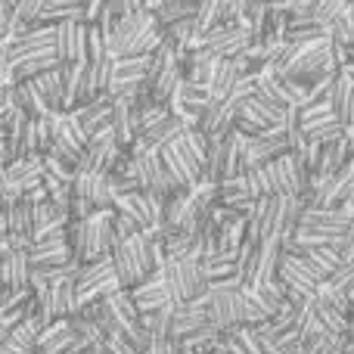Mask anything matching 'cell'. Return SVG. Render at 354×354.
Instances as JSON below:
<instances>
[{
  "label": "cell",
  "mask_w": 354,
  "mask_h": 354,
  "mask_svg": "<svg viewBox=\"0 0 354 354\" xmlns=\"http://www.w3.org/2000/svg\"><path fill=\"white\" fill-rule=\"evenodd\" d=\"M180 78H183V72H180V66H177V59L171 56V59L165 62V68L159 72V78H156V84H153V100L156 103H162V106H168V100H171V93L177 91V84H180Z\"/></svg>",
  "instance_id": "27"
},
{
  "label": "cell",
  "mask_w": 354,
  "mask_h": 354,
  "mask_svg": "<svg viewBox=\"0 0 354 354\" xmlns=\"http://www.w3.org/2000/svg\"><path fill=\"white\" fill-rule=\"evenodd\" d=\"M6 100H10L12 109L25 112L28 118L50 115L47 103L41 100V93L35 91V84H31V81H16V84H6Z\"/></svg>",
  "instance_id": "17"
},
{
  "label": "cell",
  "mask_w": 354,
  "mask_h": 354,
  "mask_svg": "<svg viewBox=\"0 0 354 354\" xmlns=\"http://www.w3.org/2000/svg\"><path fill=\"white\" fill-rule=\"evenodd\" d=\"M25 255H28L31 268H59V264L72 261V252H68L66 236H59V239H41V243H31L28 249H25Z\"/></svg>",
  "instance_id": "15"
},
{
  "label": "cell",
  "mask_w": 354,
  "mask_h": 354,
  "mask_svg": "<svg viewBox=\"0 0 354 354\" xmlns=\"http://www.w3.org/2000/svg\"><path fill=\"white\" fill-rule=\"evenodd\" d=\"M78 311L84 314V317L91 320V324L97 326L103 336H106V333H112V330H118V324H115V317H112V311H109V305H106V299L91 301V305H81Z\"/></svg>",
  "instance_id": "34"
},
{
  "label": "cell",
  "mask_w": 354,
  "mask_h": 354,
  "mask_svg": "<svg viewBox=\"0 0 354 354\" xmlns=\"http://www.w3.org/2000/svg\"><path fill=\"white\" fill-rule=\"evenodd\" d=\"M326 100H330V109L336 115V122L342 124H354V78L345 72H336L330 81V91H326Z\"/></svg>",
  "instance_id": "10"
},
{
  "label": "cell",
  "mask_w": 354,
  "mask_h": 354,
  "mask_svg": "<svg viewBox=\"0 0 354 354\" xmlns=\"http://www.w3.org/2000/svg\"><path fill=\"white\" fill-rule=\"evenodd\" d=\"M308 308L317 314V320L326 326V333H333V336H348V330H351V317H348V314H342V311H336V308L324 305V301H320L314 292L308 295Z\"/></svg>",
  "instance_id": "24"
},
{
  "label": "cell",
  "mask_w": 354,
  "mask_h": 354,
  "mask_svg": "<svg viewBox=\"0 0 354 354\" xmlns=\"http://www.w3.org/2000/svg\"><path fill=\"white\" fill-rule=\"evenodd\" d=\"M233 333H236V339H239V345L245 348V354H277L274 342L264 339L261 333H258L255 324H239V326H233Z\"/></svg>",
  "instance_id": "32"
},
{
  "label": "cell",
  "mask_w": 354,
  "mask_h": 354,
  "mask_svg": "<svg viewBox=\"0 0 354 354\" xmlns=\"http://www.w3.org/2000/svg\"><path fill=\"white\" fill-rule=\"evenodd\" d=\"M239 75H243V72H239L236 59H227V56H221L218 68H214V78H212V84H208V93H212V100H224L227 93L233 91V84H236Z\"/></svg>",
  "instance_id": "26"
},
{
  "label": "cell",
  "mask_w": 354,
  "mask_h": 354,
  "mask_svg": "<svg viewBox=\"0 0 354 354\" xmlns=\"http://www.w3.org/2000/svg\"><path fill=\"white\" fill-rule=\"evenodd\" d=\"M124 149L118 147L115 140H112V131H100V134H93L91 140L84 143V149H81V159H78V171H112V165L118 162V156H122Z\"/></svg>",
  "instance_id": "4"
},
{
  "label": "cell",
  "mask_w": 354,
  "mask_h": 354,
  "mask_svg": "<svg viewBox=\"0 0 354 354\" xmlns=\"http://www.w3.org/2000/svg\"><path fill=\"white\" fill-rule=\"evenodd\" d=\"M326 37L336 44H342L345 50L354 47V3H348L330 25H326Z\"/></svg>",
  "instance_id": "31"
},
{
  "label": "cell",
  "mask_w": 354,
  "mask_h": 354,
  "mask_svg": "<svg viewBox=\"0 0 354 354\" xmlns=\"http://www.w3.org/2000/svg\"><path fill=\"white\" fill-rule=\"evenodd\" d=\"M326 283H330V286H336V289H342L348 299H354V261L339 264V268L326 277Z\"/></svg>",
  "instance_id": "38"
},
{
  "label": "cell",
  "mask_w": 354,
  "mask_h": 354,
  "mask_svg": "<svg viewBox=\"0 0 354 354\" xmlns=\"http://www.w3.org/2000/svg\"><path fill=\"white\" fill-rule=\"evenodd\" d=\"M112 140L122 149H128L137 140V112L131 109L128 100H112V115H109Z\"/></svg>",
  "instance_id": "16"
},
{
  "label": "cell",
  "mask_w": 354,
  "mask_h": 354,
  "mask_svg": "<svg viewBox=\"0 0 354 354\" xmlns=\"http://www.w3.org/2000/svg\"><path fill=\"white\" fill-rule=\"evenodd\" d=\"M109 53L106 50V41H103V35H100V28L93 22H87V50H84V62H97V59H103V56Z\"/></svg>",
  "instance_id": "39"
},
{
  "label": "cell",
  "mask_w": 354,
  "mask_h": 354,
  "mask_svg": "<svg viewBox=\"0 0 354 354\" xmlns=\"http://www.w3.org/2000/svg\"><path fill=\"white\" fill-rule=\"evenodd\" d=\"M342 354H354V339H348V342L342 345Z\"/></svg>",
  "instance_id": "50"
},
{
  "label": "cell",
  "mask_w": 354,
  "mask_h": 354,
  "mask_svg": "<svg viewBox=\"0 0 354 354\" xmlns=\"http://www.w3.org/2000/svg\"><path fill=\"white\" fill-rule=\"evenodd\" d=\"M305 255L311 258L314 264H317L320 270H324V277H330L333 270L342 264V258H339V249H333V245H317V249H305Z\"/></svg>",
  "instance_id": "35"
},
{
  "label": "cell",
  "mask_w": 354,
  "mask_h": 354,
  "mask_svg": "<svg viewBox=\"0 0 354 354\" xmlns=\"http://www.w3.org/2000/svg\"><path fill=\"white\" fill-rule=\"evenodd\" d=\"M103 10H109L112 16H122V12H131V6H128V0H106Z\"/></svg>",
  "instance_id": "47"
},
{
  "label": "cell",
  "mask_w": 354,
  "mask_h": 354,
  "mask_svg": "<svg viewBox=\"0 0 354 354\" xmlns=\"http://www.w3.org/2000/svg\"><path fill=\"white\" fill-rule=\"evenodd\" d=\"M199 268L205 283H218L227 277H236V252H214V255H202Z\"/></svg>",
  "instance_id": "23"
},
{
  "label": "cell",
  "mask_w": 354,
  "mask_h": 354,
  "mask_svg": "<svg viewBox=\"0 0 354 354\" xmlns=\"http://www.w3.org/2000/svg\"><path fill=\"white\" fill-rule=\"evenodd\" d=\"M50 289V305H53V317H72L78 314V295H75V280H53L47 283Z\"/></svg>",
  "instance_id": "22"
},
{
  "label": "cell",
  "mask_w": 354,
  "mask_h": 354,
  "mask_svg": "<svg viewBox=\"0 0 354 354\" xmlns=\"http://www.w3.org/2000/svg\"><path fill=\"white\" fill-rule=\"evenodd\" d=\"M115 289H122L115 270H112V258H97V261H87L78 268V277H75V295H78V308L91 305V301H100L106 295H112Z\"/></svg>",
  "instance_id": "2"
},
{
  "label": "cell",
  "mask_w": 354,
  "mask_h": 354,
  "mask_svg": "<svg viewBox=\"0 0 354 354\" xmlns=\"http://www.w3.org/2000/svg\"><path fill=\"white\" fill-rule=\"evenodd\" d=\"M87 50V22L84 19H68L53 25V56L59 62H84Z\"/></svg>",
  "instance_id": "3"
},
{
  "label": "cell",
  "mask_w": 354,
  "mask_h": 354,
  "mask_svg": "<svg viewBox=\"0 0 354 354\" xmlns=\"http://www.w3.org/2000/svg\"><path fill=\"white\" fill-rule=\"evenodd\" d=\"M37 333H41V320L35 314L22 317L0 342V354H31L37 348Z\"/></svg>",
  "instance_id": "12"
},
{
  "label": "cell",
  "mask_w": 354,
  "mask_h": 354,
  "mask_svg": "<svg viewBox=\"0 0 354 354\" xmlns=\"http://www.w3.org/2000/svg\"><path fill=\"white\" fill-rule=\"evenodd\" d=\"M270 236H274V196H261L245 214V243L261 245Z\"/></svg>",
  "instance_id": "9"
},
{
  "label": "cell",
  "mask_w": 354,
  "mask_h": 354,
  "mask_svg": "<svg viewBox=\"0 0 354 354\" xmlns=\"http://www.w3.org/2000/svg\"><path fill=\"white\" fill-rule=\"evenodd\" d=\"M159 25L153 19V10H131L115 16V28H112V41H109V53L112 56H149L156 47H162Z\"/></svg>",
  "instance_id": "1"
},
{
  "label": "cell",
  "mask_w": 354,
  "mask_h": 354,
  "mask_svg": "<svg viewBox=\"0 0 354 354\" xmlns=\"http://www.w3.org/2000/svg\"><path fill=\"white\" fill-rule=\"evenodd\" d=\"M149 3V0H128V6H131V10H143V6H147Z\"/></svg>",
  "instance_id": "48"
},
{
  "label": "cell",
  "mask_w": 354,
  "mask_h": 354,
  "mask_svg": "<svg viewBox=\"0 0 354 354\" xmlns=\"http://www.w3.org/2000/svg\"><path fill=\"white\" fill-rule=\"evenodd\" d=\"M180 280H183V295H187V301L199 299V295L208 289L205 277H202V268H199V258H183L180 261Z\"/></svg>",
  "instance_id": "29"
},
{
  "label": "cell",
  "mask_w": 354,
  "mask_h": 354,
  "mask_svg": "<svg viewBox=\"0 0 354 354\" xmlns=\"http://www.w3.org/2000/svg\"><path fill=\"white\" fill-rule=\"evenodd\" d=\"M75 122V128L81 131V137L84 140H91L93 134H100V131H109V115H112V100L106 97V93H100V97L87 100L84 106H78V109L68 112Z\"/></svg>",
  "instance_id": "6"
},
{
  "label": "cell",
  "mask_w": 354,
  "mask_h": 354,
  "mask_svg": "<svg viewBox=\"0 0 354 354\" xmlns=\"http://www.w3.org/2000/svg\"><path fill=\"white\" fill-rule=\"evenodd\" d=\"M128 292H131V301L137 305V311H140V317H143V314H156L159 308H165V305H168L165 283H162L159 268H156L149 277H143L140 283H134V286H131Z\"/></svg>",
  "instance_id": "8"
},
{
  "label": "cell",
  "mask_w": 354,
  "mask_h": 354,
  "mask_svg": "<svg viewBox=\"0 0 354 354\" xmlns=\"http://www.w3.org/2000/svg\"><path fill=\"white\" fill-rule=\"evenodd\" d=\"M0 283L6 289H31V261L25 249H10L0 258Z\"/></svg>",
  "instance_id": "13"
},
{
  "label": "cell",
  "mask_w": 354,
  "mask_h": 354,
  "mask_svg": "<svg viewBox=\"0 0 354 354\" xmlns=\"http://www.w3.org/2000/svg\"><path fill=\"white\" fill-rule=\"evenodd\" d=\"M106 305H109L112 317H115L118 330L122 333H134L140 324V311H137V305L131 301V292L128 289H115L112 295H106Z\"/></svg>",
  "instance_id": "18"
},
{
  "label": "cell",
  "mask_w": 354,
  "mask_h": 354,
  "mask_svg": "<svg viewBox=\"0 0 354 354\" xmlns=\"http://www.w3.org/2000/svg\"><path fill=\"white\" fill-rule=\"evenodd\" d=\"M112 208H115L118 214H124V218L137 221V227H140V230L153 227V218H149V205H147V196H143V189L112 196Z\"/></svg>",
  "instance_id": "20"
},
{
  "label": "cell",
  "mask_w": 354,
  "mask_h": 354,
  "mask_svg": "<svg viewBox=\"0 0 354 354\" xmlns=\"http://www.w3.org/2000/svg\"><path fill=\"white\" fill-rule=\"evenodd\" d=\"M336 183H339V202H354V159H348L336 171Z\"/></svg>",
  "instance_id": "40"
},
{
  "label": "cell",
  "mask_w": 354,
  "mask_h": 354,
  "mask_svg": "<svg viewBox=\"0 0 354 354\" xmlns=\"http://www.w3.org/2000/svg\"><path fill=\"white\" fill-rule=\"evenodd\" d=\"M193 25L196 35H208L212 28H221L224 25V0H199L193 12Z\"/></svg>",
  "instance_id": "25"
},
{
  "label": "cell",
  "mask_w": 354,
  "mask_h": 354,
  "mask_svg": "<svg viewBox=\"0 0 354 354\" xmlns=\"http://www.w3.org/2000/svg\"><path fill=\"white\" fill-rule=\"evenodd\" d=\"M326 35L324 25H317L311 16H289L286 22V35H283V41L289 44H301V41H314V37Z\"/></svg>",
  "instance_id": "28"
},
{
  "label": "cell",
  "mask_w": 354,
  "mask_h": 354,
  "mask_svg": "<svg viewBox=\"0 0 354 354\" xmlns=\"http://www.w3.org/2000/svg\"><path fill=\"white\" fill-rule=\"evenodd\" d=\"M35 84V91L41 93V100L47 103L50 112H62V62L56 68H47V72L28 78Z\"/></svg>",
  "instance_id": "19"
},
{
  "label": "cell",
  "mask_w": 354,
  "mask_h": 354,
  "mask_svg": "<svg viewBox=\"0 0 354 354\" xmlns=\"http://www.w3.org/2000/svg\"><path fill=\"white\" fill-rule=\"evenodd\" d=\"M301 212H305V199L301 196H289V193L274 196V236L277 239L292 236L299 230Z\"/></svg>",
  "instance_id": "11"
},
{
  "label": "cell",
  "mask_w": 354,
  "mask_h": 354,
  "mask_svg": "<svg viewBox=\"0 0 354 354\" xmlns=\"http://www.w3.org/2000/svg\"><path fill=\"white\" fill-rule=\"evenodd\" d=\"M243 12H245V0H224V25H243Z\"/></svg>",
  "instance_id": "42"
},
{
  "label": "cell",
  "mask_w": 354,
  "mask_h": 354,
  "mask_svg": "<svg viewBox=\"0 0 354 354\" xmlns=\"http://www.w3.org/2000/svg\"><path fill=\"white\" fill-rule=\"evenodd\" d=\"M103 3L106 0H84V3H81L84 6V22H93V19L100 16V10H103Z\"/></svg>",
  "instance_id": "45"
},
{
  "label": "cell",
  "mask_w": 354,
  "mask_h": 354,
  "mask_svg": "<svg viewBox=\"0 0 354 354\" xmlns=\"http://www.w3.org/2000/svg\"><path fill=\"white\" fill-rule=\"evenodd\" d=\"M255 268H258V245L243 243L236 249V280H239V286H252V280H255Z\"/></svg>",
  "instance_id": "33"
},
{
  "label": "cell",
  "mask_w": 354,
  "mask_h": 354,
  "mask_svg": "<svg viewBox=\"0 0 354 354\" xmlns=\"http://www.w3.org/2000/svg\"><path fill=\"white\" fill-rule=\"evenodd\" d=\"M44 3H47V0H16V6H12L10 16H6L10 35H22V31L35 28L44 12Z\"/></svg>",
  "instance_id": "21"
},
{
  "label": "cell",
  "mask_w": 354,
  "mask_h": 354,
  "mask_svg": "<svg viewBox=\"0 0 354 354\" xmlns=\"http://www.w3.org/2000/svg\"><path fill=\"white\" fill-rule=\"evenodd\" d=\"M218 227V249L221 252H236L245 243V218H227Z\"/></svg>",
  "instance_id": "30"
},
{
  "label": "cell",
  "mask_w": 354,
  "mask_h": 354,
  "mask_svg": "<svg viewBox=\"0 0 354 354\" xmlns=\"http://www.w3.org/2000/svg\"><path fill=\"white\" fill-rule=\"evenodd\" d=\"M10 35V28H6V16H0V37Z\"/></svg>",
  "instance_id": "49"
},
{
  "label": "cell",
  "mask_w": 354,
  "mask_h": 354,
  "mask_svg": "<svg viewBox=\"0 0 354 354\" xmlns=\"http://www.w3.org/2000/svg\"><path fill=\"white\" fill-rule=\"evenodd\" d=\"M0 174H3L6 187L22 199V193H28V189H35L37 183H41L44 162H41V156H22V159L6 162V165L0 168Z\"/></svg>",
  "instance_id": "7"
},
{
  "label": "cell",
  "mask_w": 354,
  "mask_h": 354,
  "mask_svg": "<svg viewBox=\"0 0 354 354\" xmlns=\"http://www.w3.org/2000/svg\"><path fill=\"white\" fill-rule=\"evenodd\" d=\"M348 317L354 320V299H351V308H348Z\"/></svg>",
  "instance_id": "51"
},
{
  "label": "cell",
  "mask_w": 354,
  "mask_h": 354,
  "mask_svg": "<svg viewBox=\"0 0 354 354\" xmlns=\"http://www.w3.org/2000/svg\"><path fill=\"white\" fill-rule=\"evenodd\" d=\"M10 109H12V106H10V100H6V84L0 81V128L6 124V115H10Z\"/></svg>",
  "instance_id": "46"
},
{
  "label": "cell",
  "mask_w": 354,
  "mask_h": 354,
  "mask_svg": "<svg viewBox=\"0 0 354 354\" xmlns=\"http://www.w3.org/2000/svg\"><path fill=\"white\" fill-rule=\"evenodd\" d=\"M249 44H252V35L245 25H233V28L221 25V28H212L208 35H202L199 41H196V47H202L212 56H227V59H233V56H239Z\"/></svg>",
  "instance_id": "5"
},
{
  "label": "cell",
  "mask_w": 354,
  "mask_h": 354,
  "mask_svg": "<svg viewBox=\"0 0 354 354\" xmlns=\"http://www.w3.org/2000/svg\"><path fill=\"white\" fill-rule=\"evenodd\" d=\"M345 6H348V0H317V3H314V10H311V19L326 28V25H330L333 19L345 10Z\"/></svg>",
  "instance_id": "36"
},
{
  "label": "cell",
  "mask_w": 354,
  "mask_h": 354,
  "mask_svg": "<svg viewBox=\"0 0 354 354\" xmlns=\"http://www.w3.org/2000/svg\"><path fill=\"white\" fill-rule=\"evenodd\" d=\"M245 187H249V196L252 199H261V196H274V189H270V180H268V171H264V165L252 168V171H245Z\"/></svg>",
  "instance_id": "37"
},
{
  "label": "cell",
  "mask_w": 354,
  "mask_h": 354,
  "mask_svg": "<svg viewBox=\"0 0 354 354\" xmlns=\"http://www.w3.org/2000/svg\"><path fill=\"white\" fill-rule=\"evenodd\" d=\"M183 131H187L183 118H177L174 112H168V115H162L159 122H153L149 128H143L140 134H137V140H140L143 147H149V149H162V147H168L171 140H177Z\"/></svg>",
  "instance_id": "14"
},
{
  "label": "cell",
  "mask_w": 354,
  "mask_h": 354,
  "mask_svg": "<svg viewBox=\"0 0 354 354\" xmlns=\"http://www.w3.org/2000/svg\"><path fill=\"white\" fill-rule=\"evenodd\" d=\"M0 81H10V53H6V37H0Z\"/></svg>",
  "instance_id": "44"
},
{
  "label": "cell",
  "mask_w": 354,
  "mask_h": 354,
  "mask_svg": "<svg viewBox=\"0 0 354 354\" xmlns=\"http://www.w3.org/2000/svg\"><path fill=\"white\" fill-rule=\"evenodd\" d=\"M103 348L106 354H137V348L128 342V336H124L122 330H112L103 336Z\"/></svg>",
  "instance_id": "41"
},
{
  "label": "cell",
  "mask_w": 354,
  "mask_h": 354,
  "mask_svg": "<svg viewBox=\"0 0 354 354\" xmlns=\"http://www.w3.org/2000/svg\"><path fill=\"white\" fill-rule=\"evenodd\" d=\"M112 224H115V230H118V236L122 239H128V236H134V233H140V227H137V221H131V218H124V214H112Z\"/></svg>",
  "instance_id": "43"
}]
</instances>
